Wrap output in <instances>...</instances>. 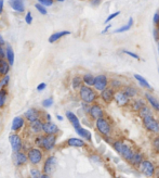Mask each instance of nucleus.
I'll return each instance as SVG.
<instances>
[{"mask_svg": "<svg viewBox=\"0 0 159 178\" xmlns=\"http://www.w3.org/2000/svg\"><path fill=\"white\" fill-rule=\"evenodd\" d=\"M44 132L47 135H54L59 132V127L55 124H53V123H51V122H48L44 125Z\"/></svg>", "mask_w": 159, "mask_h": 178, "instance_id": "21", "label": "nucleus"}, {"mask_svg": "<svg viewBox=\"0 0 159 178\" xmlns=\"http://www.w3.org/2000/svg\"><path fill=\"white\" fill-rule=\"evenodd\" d=\"M122 90L131 100L139 97V93H140L139 89H138L134 85H132V84H127V85H125L122 87Z\"/></svg>", "mask_w": 159, "mask_h": 178, "instance_id": "13", "label": "nucleus"}, {"mask_svg": "<svg viewBox=\"0 0 159 178\" xmlns=\"http://www.w3.org/2000/svg\"><path fill=\"white\" fill-rule=\"evenodd\" d=\"M95 127L98 129V132L105 138L109 137L112 135V132H113V125L109 122V119H106L105 116L95 121Z\"/></svg>", "mask_w": 159, "mask_h": 178, "instance_id": "3", "label": "nucleus"}, {"mask_svg": "<svg viewBox=\"0 0 159 178\" xmlns=\"http://www.w3.org/2000/svg\"><path fill=\"white\" fill-rule=\"evenodd\" d=\"M2 45H5V40H3L2 36L0 35V46H2Z\"/></svg>", "mask_w": 159, "mask_h": 178, "instance_id": "53", "label": "nucleus"}, {"mask_svg": "<svg viewBox=\"0 0 159 178\" xmlns=\"http://www.w3.org/2000/svg\"><path fill=\"white\" fill-rule=\"evenodd\" d=\"M9 140H10V145L12 147L13 151L14 152H18L21 148H22V140H21L20 136L18 135H11Z\"/></svg>", "mask_w": 159, "mask_h": 178, "instance_id": "15", "label": "nucleus"}, {"mask_svg": "<svg viewBox=\"0 0 159 178\" xmlns=\"http://www.w3.org/2000/svg\"><path fill=\"white\" fill-rule=\"evenodd\" d=\"M144 160H145V159H144L143 153L140 152V151H135V153H134V155L132 156V159H131V161L129 163H130L132 166H134V167H139L140 164H141Z\"/></svg>", "mask_w": 159, "mask_h": 178, "instance_id": "17", "label": "nucleus"}, {"mask_svg": "<svg viewBox=\"0 0 159 178\" xmlns=\"http://www.w3.org/2000/svg\"><path fill=\"white\" fill-rule=\"evenodd\" d=\"M113 148L115 149V151L122 157L123 160L127 162H130L132 156L135 153V150L133 149V147L131 145H129L128 142H126L125 140H114L113 142Z\"/></svg>", "mask_w": 159, "mask_h": 178, "instance_id": "1", "label": "nucleus"}, {"mask_svg": "<svg viewBox=\"0 0 159 178\" xmlns=\"http://www.w3.org/2000/svg\"><path fill=\"white\" fill-rule=\"evenodd\" d=\"M115 92L116 91L114 90L112 87H107L103 91L99 92V95H100V100L102 101L103 103L110 104L112 102H114V100H115Z\"/></svg>", "mask_w": 159, "mask_h": 178, "instance_id": "8", "label": "nucleus"}, {"mask_svg": "<svg viewBox=\"0 0 159 178\" xmlns=\"http://www.w3.org/2000/svg\"><path fill=\"white\" fill-rule=\"evenodd\" d=\"M35 7H36V9L41 13V14H47V10H46V8H44V5H40V3H37Z\"/></svg>", "mask_w": 159, "mask_h": 178, "instance_id": "41", "label": "nucleus"}, {"mask_svg": "<svg viewBox=\"0 0 159 178\" xmlns=\"http://www.w3.org/2000/svg\"><path fill=\"white\" fill-rule=\"evenodd\" d=\"M52 104H53V99L52 98H48L42 101V106H44V108H50Z\"/></svg>", "mask_w": 159, "mask_h": 178, "instance_id": "40", "label": "nucleus"}, {"mask_svg": "<svg viewBox=\"0 0 159 178\" xmlns=\"http://www.w3.org/2000/svg\"><path fill=\"white\" fill-rule=\"evenodd\" d=\"M109 80H110V78L108 77L106 74L96 75V76H95V79H94L93 88H94L98 92H101V91H103L107 87H109Z\"/></svg>", "mask_w": 159, "mask_h": 178, "instance_id": "6", "label": "nucleus"}, {"mask_svg": "<svg viewBox=\"0 0 159 178\" xmlns=\"http://www.w3.org/2000/svg\"><path fill=\"white\" fill-rule=\"evenodd\" d=\"M116 178H121V177H119V176H117V177H116Z\"/></svg>", "mask_w": 159, "mask_h": 178, "instance_id": "60", "label": "nucleus"}, {"mask_svg": "<svg viewBox=\"0 0 159 178\" xmlns=\"http://www.w3.org/2000/svg\"><path fill=\"white\" fill-rule=\"evenodd\" d=\"M114 101L118 108H127V106H130L131 103V99L123 92L122 89L117 90L115 92V100Z\"/></svg>", "mask_w": 159, "mask_h": 178, "instance_id": "7", "label": "nucleus"}, {"mask_svg": "<svg viewBox=\"0 0 159 178\" xmlns=\"http://www.w3.org/2000/svg\"><path fill=\"white\" fill-rule=\"evenodd\" d=\"M7 59H8V61H9V64H11L12 65L13 63H14V52H13V50H12V48H11L10 46L7 48Z\"/></svg>", "mask_w": 159, "mask_h": 178, "instance_id": "35", "label": "nucleus"}, {"mask_svg": "<svg viewBox=\"0 0 159 178\" xmlns=\"http://www.w3.org/2000/svg\"><path fill=\"white\" fill-rule=\"evenodd\" d=\"M57 119H59V121H63V117H62V116L57 115Z\"/></svg>", "mask_w": 159, "mask_h": 178, "instance_id": "55", "label": "nucleus"}, {"mask_svg": "<svg viewBox=\"0 0 159 178\" xmlns=\"http://www.w3.org/2000/svg\"><path fill=\"white\" fill-rule=\"evenodd\" d=\"M79 97L83 103L93 104L96 102L98 99H100V95L93 87L83 85L79 90Z\"/></svg>", "mask_w": 159, "mask_h": 178, "instance_id": "2", "label": "nucleus"}, {"mask_svg": "<svg viewBox=\"0 0 159 178\" xmlns=\"http://www.w3.org/2000/svg\"><path fill=\"white\" fill-rule=\"evenodd\" d=\"M47 119H51V115H50V114H47Z\"/></svg>", "mask_w": 159, "mask_h": 178, "instance_id": "56", "label": "nucleus"}, {"mask_svg": "<svg viewBox=\"0 0 159 178\" xmlns=\"http://www.w3.org/2000/svg\"><path fill=\"white\" fill-rule=\"evenodd\" d=\"M70 32H68V31H62V32H57V33H54L50 36L49 42H51V44L52 42H55L57 40H59L60 38L67 36V35H70Z\"/></svg>", "mask_w": 159, "mask_h": 178, "instance_id": "26", "label": "nucleus"}, {"mask_svg": "<svg viewBox=\"0 0 159 178\" xmlns=\"http://www.w3.org/2000/svg\"><path fill=\"white\" fill-rule=\"evenodd\" d=\"M157 136H158V138H159V135H157Z\"/></svg>", "mask_w": 159, "mask_h": 178, "instance_id": "62", "label": "nucleus"}, {"mask_svg": "<svg viewBox=\"0 0 159 178\" xmlns=\"http://www.w3.org/2000/svg\"><path fill=\"white\" fill-rule=\"evenodd\" d=\"M40 178H50L49 176L47 175V174H44V175H41V177Z\"/></svg>", "mask_w": 159, "mask_h": 178, "instance_id": "54", "label": "nucleus"}, {"mask_svg": "<svg viewBox=\"0 0 159 178\" xmlns=\"http://www.w3.org/2000/svg\"><path fill=\"white\" fill-rule=\"evenodd\" d=\"M66 117H67V119L70 121V123L73 125V127H74L75 129H77V128H79V127H81V126H80L79 119H78L77 115H75L73 112H70V111L66 112Z\"/></svg>", "mask_w": 159, "mask_h": 178, "instance_id": "18", "label": "nucleus"}, {"mask_svg": "<svg viewBox=\"0 0 159 178\" xmlns=\"http://www.w3.org/2000/svg\"><path fill=\"white\" fill-rule=\"evenodd\" d=\"M94 79H95V76H93L91 73H86V74L82 76L83 85L90 86V87H93V85H94Z\"/></svg>", "mask_w": 159, "mask_h": 178, "instance_id": "28", "label": "nucleus"}, {"mask_svg": "<svg viewBox=\"0 0 159 178\" xmlns=\"http://www.w3.org/2000/svg\"><path fill=\"white\" fill-rule=\"evenodd\" d=\"M153 22H154V24H156V25L159 24V11L154 14V16H153Z\"/></svg>", "mask_w": 159, "mask_h": 178, "instance_id": "45", "label": "nucleus"}, {"mask_svg": "<svg viewBox=\"0 0 159 178\" xmlns=\"http://www.w3.org/2000/svg\"><path fill=\"white\" fill-rule=\"evenodd\" d=\"M5 51L2 50V48H1V46H0V59H2V58H5Z\"/></svg>", "mask_w": 159, "mask_h": 178, "instance_id": "51", "label": "nucleus"}, {"mask_svg": "<svg viewBox=\"0 0 159 178\" xmlns=\"http://www.w3.org/2000/svg\"><path fill=\"white\" fill-rule=\"evenodd\" d=\"M9 72V64L5 60H0V74L5 75Z\"/></svg>", "mask_w": 159, "mask_h": 178, "instance_id": "34", "label": "nucleus"}, {"mask_svg": "<svg viewBox=\"0 0 159 178\" xmlns=\"http://www.w3.org/2000/svg\"><path fill=\"white\" fill-rule=\"evenodd\" d=\"M144 98L146 100L147 104L151 108V110L159 113V99L157 98L156 96H154L149 91H146V92L144 93Z\"/></svg>", "mask_w": 159, "mask_h": 178, "instance_id": "11", "label": "nucleus"}, {"mask_svg": "<svg viewBox=\"0 0 159 178\" xmlns=\"http://www.w3.org/2000/svg\"><path fill=\"white\" fill-rule=\"evenodd\" d=\"M147 102L145 100V98H141V97H138L135 99H132L130 103V109L131 111L135 112V113H139L144 106H146Z\"/></svg>", "mask_w": 159, "mask_h": 178, "instance_id": "12", "label": "nucleus"}, {"mask_svg": "<svg viewBox=\"0 0 159 178\" xmlns=\"http://www.w3.org/2000/svg\"><path fill=\"white\" fill-rule=\"evenodd\" d=\"M44 124H42L41 121L37 119V121L33 122V123L31 124V128L34 133H40L41 130H44Z\"/></svg>", "mask_w": 159, "mask_h": 178, "instance_id": "32", "label": "nucleus"}, {"mask_svg": "<svg viewBox=\"0 0 159 178\" xmlns=\"http://www.w3.org/2000/svg\"><path fill=\"white\" fill-rule=\"evenodd\" d=\"M8 83H9V76H5V77L0 82V85H1V87H5Z\"/></svg>", "mask_w": 159, "mask_h": 178, "instance_id": "46", "label": "nucleus"}, {"mask_svg": "<svg viewBox=\"0 0 159 178\" xmlns=\"http://www.w3.org/2000/svg\"><path fill=\"white\" fill-rule=\"evenodd\" d=\"M24 125V119L21 117V116H16L15 119H13L12 122V126H11V128H12V130H14V132H16V130H18V129L21 128V127Z\"/></svg>", "mask_w": 159, "mask_h": 178, "instance_id": "31", "label": "nucleus"}, {"mask_svg": "<svg viewBox=\"0 0 159 178\" xmlns=\"http://www.w3.org/2000/svg\"><path fill=\"white\" fill-rule=\"evenodd\" d=\"M3 10V0H0V13Z\"/></svg>", "mask_w": 159, "mask_h": 178, "instance_id": "52", "label": "nucleus"}, {"mask_svg": "<svg viewBox=\"0 0 159 178\" xmlns=\"http://www.w3.org/2000/svg\"><path fill=\"white\" fill-rule=\"evenodd\" d=\"M110 27H112V24H107V25H106V27L104 29H103L102 31V34H105V33H107L108 31H109V29Z\"/></svg>", "mask_w": 159, "mask_h": 178, "instance_id": "50", "label": "nucleus"}, {"mask_svg": "<svg viewBox=\"0 0 159 178\" xmlns=\"http://www.w3.org/2000/svg\"><path fill=\"white\" fill-rule=\"evenodd\" d=\"M10 5L13 10L18 12H23L24 11V3L22 0H10Z\"/></svg>", "mask_w": 159, "mask_h": 178, "instance_id": "29", "label": "nucleus"}, {"mask_svg": "<svg viewBox=\"0 0 159 178\" xmlns=\"http://www.w3.org/2000/svg\"><path fill=\"white\" fill-rule=\"evenodd\" d=\"M157 178H159V174H158V177H157Z\"/></svg>", "mask_w": 159, "mask_h": 178, "instance_id": "61", "label": "nucleus"}, {"mask_svg": "<svg viewBox=\"0 0 159 178\" xmlns=\"http://www.w3.org/2000/svg\"><path fill=\"white\" fill-rule=\"evenodd\" d=\"M142 123H143L144 128L146 129L147 132L154 135H159V121L155 119L153 114H149V115L143 117Z\"/></svg>", "mask_w": 159, "mask_h": 178, "instance_id": "4", "label": "nucleus"}, {"mask_svg": "<svg viewBox=\"0 0 159 178\" xmlns=\"http://www.w3.org/2000/svg\"><path fill=\"white\" fill-rule=\"evenodd\" d=\"M67 145L74 148H83L86 146V142L81 138H70L67 140Z\"/></svg>", "mask_w": 159, "mask_h": 178, "instance_id": "19", "label": "nucleus"}, {"mask_svg": "<svg viewBox=\"0 0 159 178\" xmlns=\"http://www.w3.org/2000/svg\"><path fill=\"white\" fill-rule=\"evenodd\" d=\"M125 86L123 82L119 78H110L109 80V87H112L115 91L117 90H120L122 89V87Z\"/></svg>", "mask_w": 159, "mask_h": 178, "instance_id": "22", "label": "nucleus"}, {"mask_svg": "<svg viewBox=\"0 0 159 178\" xmlns=\"http://www.w3.org/2000/svg\"><path fill=\"white\" fill-rule=\"evenodd\" d=\"M27 159H28V157L26 156L24 153L15 152V155L13 156V162H14V164H15L16 166H21V165H23V164H25Z\"/></svg>", "mask_w": 159, "mask_h": 178, "instance_id": "20", "label": "nucleus"}, {"mask_svg": "<svg viewBox=\"0 0 159 178\" xmlns=\"http://www.w3.org/2000/svg\"><path fill=\"white\" fill-rule=\"evenodd\" d=\"M0 87H1V85H0Z\"/></svg>", "mask_w": 159, "mask_h": 178, "instance_id": "64", "label": "nucleus"}, {"mask_svg": "<svg viewBox=\"0 0 159 178\" xmlns=\"http://www.w3.org/2000/svg\"><path fill=\"white\" fill-rule=\"evenodd\" d=\"M101 2H102V0H91V5H94V7H96V5H99Z\"/></svg>", "mask_w": 159, "mask_h": 178, "instance_id": "48", "label": "nucleus"}, {"mask_svg": "<svg viewBox=\"0 0 159 178\" xmlns=\"http://www.w3.org/2000/svg\"><path fill=\"white\" fill-rule=\"evenodd\" d=\"M39 141H38V145L42 146L47 151H50V150L53 149V147L55 146V136L54 135H48L46 137H41L39 138Z\"/></svg>", "mask_w": 159, "mask_h": 178, "instance_id": "10", "label": "nucleus"}, {"mask_svg": "<svg viewBox=\"0 0 159 178\" xmlns=\"http://www.w3.org/2000/svg\"><path fill=\"white\" fill-rule=\"evenodd\" d=\"M83 86V80L81 76H74L72 79V88L74 90H80V88Z\"/></svg>", "mask_w": 159, "mask_h": 178, "instance_id": "23", "label": "nucleus"}, {"mask_svg": "<svg viewBox=\"0 0 159 178\" xmlns=\"http://www.w3.org/2000/svg\"><path fill=\"white\" fill-rule=\"evenodd\" d=\"M38 1L40 5H46V7H50L53 5V0H38Z\"/></svg>", "mask_w": 159, "mask_h": 178, "instance_id": "42", "label": "nucleus"}, {"mask_svg": "<svg viewBox=\"0 0 159 178\" xmlns=\"http://www.w3.org/2000/svg\"><path fill=\"white\" fill-rule=\"evenodd\" d=\"M25 116H26V119H28L31 123H33V122L37 121L39 117V113L38 111H37L36 109H29L28 111L25 113Z\"/></svg>", "mask_w": 159, "mask_h": 178, "instance_id": "24", "label": "nucleus"}, {"mask_svg": "<svg viewBox=\"0 0 159 178\" xmlns=\"http://www.w3.org/2000/svg\"><path fill=\"white\" fill-rule=\"evenodd\" d=\"M7 100V90L5 89H1L0 90V108H3Z\"/></svg>", "mask_w": 159, "mask_h": 178, "instance_id": "36", "label": "nucleus"}, {"mask_svg": "<svg viewBox=\"0 0 159 178\" xmlns=\"http://www.w3.org/2000/svg\"><path fill=\"white\" fill-rule=\"evenodd\" d=\"M47 87V85L44 83H41V84H39L38 85V87H37V90L38 91H41V90H44V88Z\"/></svg>", "mask_w": 159, "mask_h": 178, "instance_id": "47", "label": "nucleus"}, {"mask_svg": "<svg viewBox=\"0 0 159 178\" xmlns=\"http://www.w3.org/2000/svg\"><path fill=\"white\" fill-rule=\"evenodd\" d=\"M154 38L156 42H158L159 40V34H158V31H157V29H154Z\"/></svg>", "mask_w": 159, "mask_h": 178, "instance_id": "49", "label": "nucleus"}, {"mask_svg": "<svg viewBox=\"0 0 159 178\" xmlns=\"http://www.w3.org/2000/svg\"><path fill=\"white\" fill-rule=\"evenodd\" d=\"M158 74H159V70H158Z\"/></svg>", "mask_w": 159, "mask_h": 178, "instance_id": "63", "label": "nucleus"}, {"mask_svg": "<svg viewBox=\"0 0 159 178\" xmlns=\"http://www.w3.org/2000/svg\"><path fill=\"white\" fill-rule=\"evenodd\" d=\"M132 26H133V18H129L128 23H127L126 25H123V26H121V27H119V29H115V32H114V33H115V34L125 33V32L130 31V29H132Z\"/></svg>", "mask_w": 159, "mask_h": 178, "instance_id": "25", "label": "nucleus"}, {"mask_svg": "<svg viewBox=\"0 0 159 178\" xmlns=\"http://www.w3.org/2000/svg\"><path fill=\"white\" fill-rule=\"evenodd\" d=\"M134 78H135V80L139 83V85H140V87L142 88V89H146V90H148V91H151V89H153V87H151V85L148 83L146 80V78L145 77H143L142 75H140V74H134Z\"/></svg>", "mask_w": 159, "mask_h": 178, "instance_id": "16", "label": "nucleus"}, {"mask_svg": "<svg viewBox=\"0 0 159 178\" xmlns=\"http://www.w3.org/2000/svg\"><path fill=\"white\" fill-rule=\"evenodd\" d=\"M122 52L125 54H127V55H129V57L133 58V59L140 60V55H139V54H136L135 52H132V51H130V50H123Z\"/></svg>", "mask_w": 159, "mask_h": 178, "instance_id": "38", "label": "nucleus"}, {"mask_svg": "<svg viewBox=\"0 0 159 178\" xmlns=\"http://www.w3.org/2000/svg\"><path fill=\"white\" fill-rule=\"evenodd\" d=\"M119 14H120V11H116V12H114V13H110L109 15H108L107 18H106L105 21H104V24H109L110 22L113 21L114 18H117V16H118Z\"/></svg>", "mask_w": 159, "mask_h": 178, "instance_id": "37", "label": "nucleus"}, {"mask_svg": "<svg viewBox=\"0 0 159 178\" xmlns=\"http://www.w3.org/2000/svg\"><path fill=\"white\" fill-rule=\"evenodd\" d=\"M76 133L81 137L82 139H86V140H88V141H91V134H90V132L88 130V129L79 127V128L76 129Z\"/></svg>", "mask_w": 159, "mask_h": 178, "instance_id": "30", "label": "nucleus"}, {"mask_svg": "<svg viewBox=\"0 0 159 178\" xmlns=\"http://www.w3.org/2000/svg\"><path fill=\"white\" fill-rule=\"evenodd\" d=\"M25 21L27 24H31V22H33V18H31V13L28 12L27 14H26L25 16Z\"/></svg>", "mask_w": 159, "mask_h": 178, "instance_id": "44", "label": "nucleus"}, {"mask_svg": "<svg viewBox=\"0 0 159 178\" xmlns=\"http://www.w3.org/2000/svg\"><path fill=\"white\" fill-rule=\"evenodd\" d=\"M138 168L146 177H154L156 174V166L151 160H144Z\"/></svg>", "mask_w": 159, "mask_h": 178, "instance_id": "5", "label": "nucleus"}, {"mask_svg": "<svg viewBox=\"0 0 159 178\" xmlns=\"http://www.w3.org/2000/svg\"><path fill=\"white\" fill-rule=\"evenodd\" d=\"M89 115L92 119L96 121V119H102V117L105 116V111H104V109L102 108L101 104H99V103L95 102V103H93L92 106H90Z\"/></svg>", "mask_w": 159, "mask_h": 178, "instance_id": "9", "label": "nucleus"}, {"mask_svg": "<svg viewBox=\"0 0 159 178\" xmlns=\"http://www.w3.org/2000/svg\"><path fill=\"white\" fill-rule=\"evenodd\" d=\"M153 148H154V150L157 153H159V138H158V136H156L154 139H153Z\"/></svg>", "mask_w": 159, "mask_h": 178, "instance_id": "39", "label": "nucleus"}, {"mask_svg": "<svg viewBox=\"0 0 159 178\" xmlns=\"http://www.w3.org/2000/svg\"><path fill=\"white\" fill-rule=\"evenodd\" d=\"M54 163H55V157L54 156L48 157V160H47L46 163H44V170L46 172V174L51 173L52 170H53Z\"/></svg>", "mask_w": 159, "mask_h": 178, "instance_id": "27", "label": "nucleus"}, {"mask_svg": "<svg viewBox=\"0 0 159 178\" xmlns=\"http://www.w3.org/2000/svg\"><path fill=\"white\" fill-rule=\"evenodd\" d=\"M138 114H139V116L141 117V119H143V117L149 115V114H153V110H151V108L148 106V104H146V106H144V108L142 109L141 111H140Z\"/></svg>", "mask_w": 159, "mask_h": 178, "instance_id": "33", "label": "nucleus"}, {"mask_svg": "<svg viewBox=\"0 0 159 178\" xmlns=\"http://www.w3.org/2000/svg\"><path fill=\"white\" fill-rule=\"evenodd\" d=\"M27 157L33 164H38L42 159V153L39 149H31L27 154Z\"/></svg>", "mask_w": 159, "mask_h": 178, "instance_id": "14", "label": "nucleus"}, {"mask_svg": "<svg viewBox=\"0 0 159 178\" xmlns=\"http://www.w3.org/2000/svg\"><path fill=\"white\" fill-rule=\"evenodd\" d=\"M157 48H158V53H159V40L157 42Z\"/></svg>", "mask_w": 159, "mask_h": 178, "instance_id": "58", "label": "nucleus"}, {"mask_svg": "<svg viewBox=\"0 0 159 178\" xmlns=\"http://www.w3.org/2000/svg\"><path fill=\"white\" fill-rule=\"evenodd\" d=\"M156 29H157V31H158V34H159V24H157V25H156Z\"/></svg>", "mask_w": 159, "mask_h": 178, "instance_id": "57", "label": "nucleus"}, {"mask_svg": "<svg viewBox=\"0 0 159 178\" xmlns=\"http://www.w3.org/2000/svg\"><path fill=\"white\" fill-rule=\"evenodd\" d=\"M59 2H63V1H65V0H57Z\"/></svg>", "mask_w": 159, "mask_h": 178, "instance_id": "59", "label": "nucleus"}, {"mask_svg": "<svg viewBox=\"0 0 159 178\" xmlns=\"http://www.w3.org/2000/svg\"><path fill=\"white\" fill-rule=\"evenodd\" d=\"M31 176H33L34 178H40L41 177L40 172H39V170H31Z\"/></svg>", "mask_w": 159, "mask_h": 178, "instance_id": "43", "label": "nucleus"}]
</instances>
